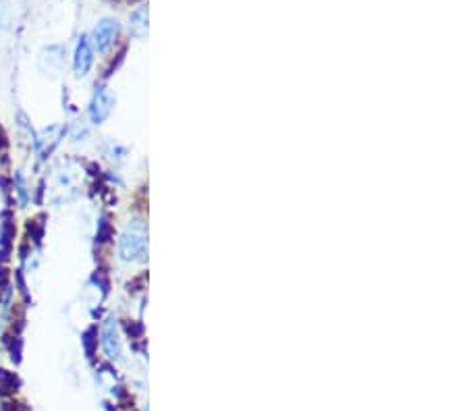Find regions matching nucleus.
Returning <instances> with one entry per match:
<instances>
[{
  "label": "nucleus",
  "mask_w": 467,
  "mask_h": 411,
  "mask_svg": "<svg viewBox=\"0 0 467 411\" xmlns=\"http://www.w3.org/2000/svg\"><path fill=\"white\" fill-rule=\"evenodd\" d=\"M94 64V48L89 44L88 35H81L77 46H75V52H73V73L75 77H86Z\"/></svg>",
  "instance_id": "20e7f679"
},
{
  "label": "nucleus",
  "mask_w": 467,
  "mask_h": 411,
  "mask_svg": "<svg viewBox=\"0 0 467 411\" xmlns=\"http://www.w3.org/2000/svg\"><path fill=\"white\" fill-rule=\"evenodd\" d=\"M147 252V233L146 227L137 220L131 223L118 241V256L123 262H142L146 260Z\"/></svg>",
  "instance_id": "f257e3e1"
},
{
  "label": "nucleus",
  "mask_w": 467,
  "mask_h": 411,
  "mask_svg": "<svg viewBox=\"0 0 467 411\" xmlns=\"http://www.w3.org/2000/svg\"><path fill=\"white\" fill-rule=\"evenodd\" d=\"M102 349H104L108 359H118L120 357V337H118L115 318H108L102 326Z\"/></svg>",
  "instance_id": "39448f33"
},
{
  "label": "nucleus",
  "mask_w": 467,
  "mask_h": 411,
  "mask_svg": "<svg viewBox=\"0 0 467 411\" xmlns=\"http://www.w3.org/2000/svg\"><path fill=\"white\" fill-rule=\"evenodd\" d=\"M2 23H4V9L0 6V30H2Z\"/></svg>",
  "instance_id": "0eeeda50"
},
{
  "label": "nucleus",
  "mask_w": 467,
  "mask_h": 411,
  "mask_svg": "<svg viewBox=\"0 0 467 411\" xmlns=\"http://www.w3.org/2000/svg\"><path fill=\"white\" fill-rule=\"evenodd\" d=\"M118 33H120V26H118L117 19H102L96 30H94V46L100 55L108 52L115 42L118 40Z\"/></svg>",
  "instance_id": "7ed1b4c3"
},
{
  "label": "nucleus",
  "mask_w": 467,
  "mask_h": 411,
  "mask_svg": "<svg viewBox=\"0 0 467 411\" xmlns=\"http://www.w3.org/2000/svg\"><path fill=\"white\" fill-rule=\"evenodd\" d=\"M113 108H115V96L111 94V89L106 86H98L91 96V102H89V120L94 125H102L106 118L111 117Z\"/></svg>",
  "instance_id": "f03ea898"
},
{
  "label": "nucleus",
  "mask_w": 467,
  "mask_h": 411,
  "mask_svg": "<svg viewBox=\"0 0 467 411\" xmlns=\"http://www.w3.org/2000/svg\"><path fill=\"white\" fill-rule=\"evenodd\" d=\"M15 189H17V193H19V202H21V206L28 204V185H26V179H23L21 173L15 175Z\"/></svg>",
  "instance_id": "423d86ee"
}]
</instances>
